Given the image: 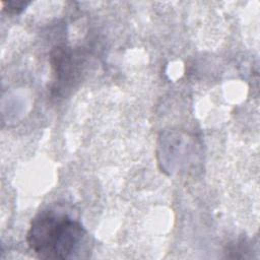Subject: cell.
Wrapping results in <instances>:
<instances>
[{
  "label": "cell",
  "instance_id": "cell-1",
  "mask_svg": "<svg viewBox=\"0 0 260 260\" xmlns=\"http://www.w3.org/2000/svg\"><path fill=\"white\" fill-rule=\"evenodd\" d=\"M86 232L81 223L55 210L42 211L27 232V244L44 259H68L79 252Z\"/></svg>",
  "mask_w": 260,
  "mask_h": 260
},
{
  "label": "cell",
  "instance_id": "cell-2",
  "mask_svg": "<svg viewBox=\"0 0 260 260\" xmlns=\"http://www.w3.org/2000/svg\"><path fill=\"white\" fill-rule=\"evenodd\" d=\"M3 9L8 13H19L28 4L24 1H2Z\"/></svg>",
  "mask_w": 260,
  "mask_h": 260
}]
</instances>
